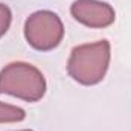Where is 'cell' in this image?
<instances>
[{
    "label": "cell",
    "mask_w": 131,
    "mask_h": 131,
    "mask_svg": "<svg viewBox=\"0 0 131 131\" xmlns=\"http://www.w3.org/2000/svg\"><path fill=\"white\" fill-rule=\"evenodd\" d=\"M110 63V43L102 40L93 44H82L72 50L67 63L70 76L84 84L93 85L104 79Z\"/></svg>",
    "instance_id": "cell-1"
},
{
    "label": "cell",
    "mask_w": 131,
    "mask_h": 131,
    "mask_svg": "<svg viewBox=\"0 0 131 131\" xmlns=\"http://www.w3.org/2000/svg\"><path fill=\"white\" fill-rule=\"evenodd\" d=\"M46 81L43 73L31 64L12 63L0 72V95H12L28 102L43 98Z\"/></svg>",
    "instance_id": "cell-2"
},
{
    "label": "cell",
    "mask_w": 131,
    "mask_h": 131,
    "mask_svg": "<svg viewBox=\"0 0 131 131\" xmlns=\"http://www.w3.org/2000/svg\"><path fill=\"white\" fill-rule=\"evenodd\" d=\"M64 28L57 14L50 11H38L32 14L25 25V37L34 49L50 50L60 44Z\"/></svg>",
    "instance_id": "cell-3"
},
{
    "label": "cell",
    "mask_w": 131,
    "mask_h": 131,
    "mask_svg": "<svg viewBox=\"0 0 131 131\" xmlns=\"http://www.w3.org/2000/svg\"><path fill=\"white\" fill-rule=\"evenodd\" d=\"M70 12L76 21L90 28L110 26L116 18L114 9L108 3L98 0H76L72 5Z\"/></svg>",
    "instance_id": "cell-4"
},
{
    "label": "cell",
    "mask_w": 131,
    "mask_h": 131,
    "mask_svg": "<svg viewBox=\"0 0 131 131\" xmlns=\"http://www.w3.org/2000/svg\"><path fill=\"white\" fill-rule=\"evenodd\" d=\"M26 117L23 108L0 102V122H20Z\"/></svg>",
    "instance_id": "cell-5"
},
{
    "label": "cell",
    "mask_w": 131,
    "mask_h": 131,
    "mask_svg": "<svg viewBox=\"0 0 131 131\" xmlns=\"http://www.w3.org/2000/svg\"><path fill=\"white\" fill-rule=\"evenodd\" d=\"M11 25V11L8 6L0 3V37L5 35Z\"/></svg>",
    "instance_id": "cell-6"
},
{
    "label": "cell",
    "mask_w": 131,
    "mask_h": 131,
    "mask_svg": "<svg viewBox=\"0 0 131 131\" xmlns=\"http://www.w3.org/2000/svg\"><path fill=\"white\" fill-rule=\"evenodd\" d=\"M25 131H31V130H25Z\"/></svg>",
    "instance_id": "cell-7"
}]
</instances>
